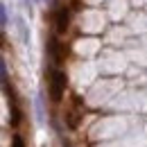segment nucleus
<instances>
[{
	"instance_id": "nucleus-4",
	"label": "nucleus",
	"mask_w": 147,
	"mask_h": 147,
	"mask_svg": "<svg viewBox=\"0 0 147 147\" xmlns=\"http://www.w3.org/2000/svg\"><path fill=\"white\" fill-rule=\"evenodd\" d=\"M63 122H66V127H68V129H77V127H79V122H82L79 111L66 109V111H63Z\"/></svg>"
},
{
	"instance_id": "nucleus-1",
	"label": "nucleus",
	"mask_w": 147,
	"mask_h": 147,
	"mask_svg": "<svg viewBox=\"0 0 147 147\" xmlns=\"http://www.w3.org/2000/svg\"><path fill=\"white\" fill-rule=\"evenodd\" d=\"M66 88H68V77H66V73L61 68H50V73H48V95H50V100L55 104H59L63 100Z\"/></svg>"
},
{
	"instance_id": "nucleus-7",
	"label": "nucleus",
	"mask_w": 147,
	"mask_h": 147,
	"mask_svg": "<svg viewBox=\"0 0 147 147\" xmlns=\"http://www.w3.org/2000/svg\"><path fill=\"white\" fill-rule=\"evenodd\" d=\"M38 2H48V0H38Z\"/></svg>"
},
{
	"instance_id": "nucleus-5",
	"label": "nucleus",
	"mask_w": 147,
	"mask_h": 147,
	"mask_svg": "<svg viewBox=\"0 0 147 147\" xmlns=\"http://www.w3.org/2000/svg\"><path fill=\"white\" fill-rule=\"evenodd\" d=\"M11 147H25V140H23V136H18V134H16V136L11 138Z\"/></svg>"
},
{
	"instance_id": "nucleus-6",
	"label": "nucleus",
	"mask_w": 147,
	"mask_h": 147,
	"mask_svg": "<svg viewBox=\"0 0 147 147\" xmlns=\"http://www.w3.org/2000/svg\"><path fill=\"white\" fill-rule=\"evenodd\" d=\"M0 18H2V27L9 23V16H7V7H5V5L0 7Z\"/></svg>"
},
{
	"instance_id": "nucleus-2",
	"label": "nucleus",
	"mask_w": 147,
	"mask_h": 147,
	"mask_svg": "<svg viewBox=\"0 0 147 147\" xmlns=\"http://www.w3.org/2000/svg\"><path fill=\"white\" fill-rule=\"evenodd\" d=\"M70 7L68 5H59L52 16V23H55V34L57 36H66L70 32Z\"/></svg>"
},
{
	"instance_id": "nucleus-3",
	"label": "nucleus",
	"mask_w": 147,
	"mask_h": 147,
	"mask_svg": "<svg viewBox=\"0 0 147 147\" xmlns=\"http://www.w3.org/2000/svg\"><path fill=\"white\" fill-rule=\"evenodd\" d=\"M45 52L50 57V61L57 66H61L63 61H66V57H68V48H66V43H61L57 36H50L48 38V45H45Z\"/></svg>"
}]
</instances>
